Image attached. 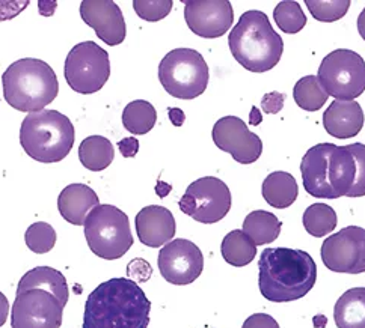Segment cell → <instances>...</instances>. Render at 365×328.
Segmentation results:
<instances>
[{"mask_svg": "<svg viewBox=\"0 0 365 328\" xmlns=\"http://www.w3.org/2000/svg\"><path fill=\"white\" fill-rule=\"evenodd\" d=\"M9 317V301L5 294L0 292V327H4Z\"/></svg>", "mask_w": 365, "mask_h": 328, "instance_id": "obj_42", "label": "cell"}, {"mask_svg": "<svg viewBox=\"0 0 365 328\" xmlns=\"http://www.w3.org/2000/svg\"><path fill=\"white\" fill-rule=\"evenodd\" d=\"M282 223L275 214L269 211H252L243 221V232L250 237L255 245H266L277 241L281 233Z\"/></svg>", "mask_w": 365, "mask_h": 328, "instance_id": "obj_25", "label": "cell"}, {"mask_svg": "<svg viewBox=\"0 0 365 328\" xmlns=\"http://www.w3.org/2000/svg\"><path fill=\"white\" fill-rule=\"evenodd\" d=\"M262 193L264 201L278 209H284L292 206L299 194V187L294 176L292 174L287 172H273L270 174L262 187Z\"/></svg>", "mask_w": 365, "mask_h": 328, "instance_id": "obj_24", "label": "cell"}, {"mask_svg": "<svg viewBox=\"0 0 365 328\" xmlns=\"http://www.w3.org/2000/svg\"><path fill=\"white\" fill-rule=\"evenodd\" d=\"M356 179V159L354 152L346 147H332L331 152V187L334 199L343 198L354 187Z\"/></svg>", "mask_w": 365, "mask_h": 328, "instance_id": "obj_22", "label": "cell"}, {"mask_svg": "<svg viewBox=\"0 0 365 328\" xmlns=\"http://www.w3.org/2000/svg\"><path fill=\"white\" fill-rule=\"evenodd\" d=\"M168 115H169V120H171L173 125H175V127H181L186 121V115L182 113V110L178 107H169Z\"/></svg>", "mask_w": 365, "mask_h": 328, "instance_id": "obj_41", "label": "cell"}, {"mask_svg": "<svg viewBox=\"0 0 365 328\" xmlns=\"http://www.w3.org/2000/svg\"><path fill=\"white\" fill-rule=\"evenodd\" d=\"M231 55L251 73H267L275 68L284 53V41L272 28L262 11L251 9L242 14L228 36Z\"/></svg>", "mask_w": 365, "mask_h": 328, "instance_id": "obj_3", "label": "cell"}, {"mask_svg": "<svg viewBox=\"0 0 365 328\" xmlns=\"http://www.w3.org/2000/svg\"><path fill=\"white\" fill-rule=\"evenodd\" d=\"M26 245L36 255H44L53 250L56 244V231L46 221H36L24 233Z\"/></svg>", "mask_w": 365, "mask_h": 328, "instance_id": "obj_32", "label": "cell"}, {"mask_svg": "<svg viewBox=\"0 0 365 328\" xmlns=\"http://www.w3.org/2000/svg\"><path fill=\"white\" fill-rule=\"evenodd\" d=\"M273 18L285 33H297L307 26V16L304 14L302 6L293 0L279 2L273 11Z\"/></svg>", "mask_w": 365, "mask_h": 328, "instance_id": "obj_31", "label": "cell"}, {"mask_svg": "<svg viewBox=\"0 0 365 328\" xmlns=\"http://www.w3.org/2000/svg\"><path fill=\"white\" fill-rule=\"evenodd\" d=\"M74 125L58 110L28 113L20 128V143L31 159L40 163H58L74 147Z\"/></svg>", "mask_w": 365, "mask_h": 328, "instance_id": "obj_5", "label": "cell"}, {"mask_svg": "<svg viewBox=\"0 0 365 328\" xmlns=\"http://www.w3.org/2000/svg\"><path fill=\"white\" fill-rule=\"evenodd\" d=\"M210 71L201 53L193 48H175L162 59L159 80L169 95L178 100H193L202 95Z\"/></svg>", "mask_w": 365, "mask_h": 328, "instance_id": "obj_7", "label": "cell"}, {"mask_svg": "<svg viewBox=\"0 0 365 328\" xmlns=\"http://www.w3.org/2000/svg\"><path fill=\"white\" fill-rule=\"evenodd\" d=\"M158 121V112L148 101L136 100L128 102L123 112V125L127 131L136 136L150 133Z\"/></svg>", "mask_w": 365, "mask_h": 328, "instance_id": "obj_28", "label": "cell"}, {"mask_svg": "<svg viewBox=\"0 0 365 328\" xmlns=\"http://www.w3.org/2000/svg\"><path fill=\"white\" fill-rule=\"evenodd\" d=\"M317 78L328 95L354 101L365 90V60L351 50H334L322 60Z\"/></svg>", "mask_w": 365, "mask_h": 328, "instance_id": "obj_8", "label": "cell"}, {"mask_svg": "<svg viewBox=\"0 0 365 328\" xmlns=\"http://www.w3.org/2000/svg\"><path fill=\"white\" fill-rule=\"evenodd\" d=\"M63 306L48 291L17 292L11 309L12 328H61Z\"/></svg>", "mask_w": 365, "mask_h": 328, "instance_id": "obj_11", "label": "cell"}, {"mask_svg": "<svg viewBox=\"0 0 365 328\" xmlns=\"http://www.w3.org/2000/svg\"><path fill=\"white\" fill-rule=\"evenodd\" d=\"M334 143H319L307 151L301 163L304 187L312 198L334 199L331 187V152Z\"/></svg>", "mask_w": 365, "mask_h": 328, "instance_id": "obj_17", "label": "cell"}, {"mask_svg": "<svg viewBox=\"0 0 365 328\" xmlns=\"http://www.w3.org/2000/svg\"><path fill=\"white\" fill-rule=\"evenodd\" d=\"M118 149L125 159H133L139 152V140L136 137H125L118 142Z\"/></svg>", "mask_w": 365, "mask_h": 328, "instance_id": "obj_40", "label": "cell"}, {"mask_svg": "<svg viewBox=\"0 0 365 328\" xmlns=\"http://www.w3.org/2000/svg\"><path fill=\"white\" fill-rule=\"evenodd\" d=\"M4 97L12 109L24 113L46 110L59 94L56 73L41 59L24 58L12 65L2 75Z\"/></svg>", "mask_w": 365, "mask_h": 328, "instance_id": "obj_4", "label": "cell"}, {"mask_svg": "<svg viewBox=\"0 0 365 328\" xmlns=\"http://www.w3.org/2000/svg\"><path fill=\"white\" fill-rule=\"evenodd\" d=\"M285 94H281V92H269L263 98H262V110L267 115H277L282 110L284 107V101H285Z\"/></svg>", "mask_w": 365, "mask_h": 328, "instance_id": "obj_37", "label": "cell"}, {"mask_svg": "<svg viewBox=\"0 0 365 328\" xmlns=\"http://www.w3.org/2000/svg\"><path fill=\"white\" fill-rule=\"evenodd\" d=\"M242 328H279V324L267 313H254L246 318Z\"/></svg>", "mask_w": 365, "mask_h": 328, "instance_id": "obj_38", "label": "cell"}, {"mask_svg": "<svg viewBox=\"0 0 365 328\" xmlns=\"http://www.w3.org/2000/svg\"><path fill=\"white\" fill-rule=\"evenodd\" d=\"M81 17L108 46H120L125 39L127 28L123 11L112 0H83Z\"/></svg>", "mask_w": 365, "mask_h": 328, "instance_id": "obj_16", "label": "cell"}, {"mask_svg": "<svg viewBox=\"0 0 365 328\" xmlns=\"http://www.w3.org/2000/svg\"><path fill=\"white\" fill-rule=\"evenodd\" d=\"M349 149L354 152L356 159V179L347 198H362L365 196V145L364 143H351Z\"/></svg>", "mask_w": 365, "mask_h": 328, "instance_id": "obj_35", "label": "cell"}, {"mask_svg": "<svg viewBox=\"0 0 365 328\" xmlns=\"http://www.w3.org/2000/svg\"><path fill=\"white\" fill-rule=\"evenodd\" d=\"M185 18L195 35L215 39L231 29L234 11L228 0H187L185 2Z\"/></svg>", "mask_w": 365, "mask_h": 328, "instance_id": "obj_15", "label": "cell"}, {"mask_svg": "<svg viewBox=\"0 0 365 328\" xmlns=\"http://www.w3.org/2000/svg\"><path fill=\"white\" fill-rule=\"evenodd\" d=\"M173 190V187L169 184L163 182V181H158V186H155V193H158L159 198H166V194Z\"/></svg>", "mask_w": 365, "mask_h": 328, "instance_id": "obj_44", "label": "cell"}, {"mask_svg": "<svg viewBox=\"0 0 365 328\" xmlns=\"http://www.w3.org/2000/svg\"><path fill=\"white\" fill-rule=\"evenodd\" d=\"M178 205L195 221L213 225L230 213L231 191L222 179L204 176L190 184Z\"/></svg>", "mask_w": 365, "mask_h": 328, "instance_id": "obj_10", "label": "cell"}, {"mask_svg": "<svg viewBox=\"0 0 365 328\" xmlns=\"http://www.w3.org/2000/svg\"><path fill=\"white\" fill-rule=\"evenodd\" d=\"M334 321L338 328H365V287H351L338 298Z\"/></svg>", "mask_w": 365, "mask_h": 328, "instance_id": "obj_23", "label": "cell"}, {"mask_svg": "<svg viewBox=\"0 0 365 328\" xmlns=\"http://www.w3.org/2000/svg\"><path fill=\"white\" fill-rule=\"evenodd\" d=\"M326 324V318L323 317V314H319V317L314 318V325L319 327V328H323Z\"/></svg>", "mask_w": 365, "mask_h": 328, "instance_id": "obj_46", "label": "cell"}, {"mask_svg": "<svg viewBox=\"0 0 365 328\" xmlns=\"http://www.w3.org/2000/svg\"><path fill=\"white\" fill-rule=\"evenodd\" d=\"M317 282V265L305 250L289 247L264 248L258 260V286L272 303L304 298Z\"/></svg>", "mask_w": 365, "mask_h": 328, "instance_id": "obj_2", "label": "cell"}, {"mask_svg": "<svg viewBox=\"0 0 365 328\" xmlns=\"http://www.w3.org/2000/svg\"><path fill=\"white\" fill-rule=\"evenodd\" d=\"M262 122H263V113L258 110L257 106H254V107L251 109V115H250V125L258 127Z\"/></svg>", "mask_w": 365, "mask_h": 328, "instance_id": "obj_43", "label": "cell"}, {"mask_svg": "<svg viewBox=\"0 0 365 328\" xmlns=\"http://www.w3.org/2000/svg\"><path fill=\"white\" fill-rule=\"evenodd\" d=\"M79 159L82 166L91 172H101L108 169L115 159L112 142L103 136L86 137L79 147Z\"/></svg>", "mask_w": 365, "mask_h": 328, "instance_id": "obj_26", "label": "cell"}, {"mask_svg": "<svg viewBox=\"0 0 365 328\" xmlns=\"http://www.w3.org/2000/svg\"><path fill=\"white\" fill-rule=\"evenodd\" d=\"M293 98L301 109L307 112H317L324 106L329 95L322 88L317 75H307L294 85Z\"/></svg>", "mask_w": 365, "mask_h": 328, "instance_id": "obj_30", "label": "cell"}, {"mask_svg": "<svg viewBox=\"0 0 365 328\" xmlns=\"http://www.w3.org/2000/svg\"><path fill=\"white\" fill-rule=\"evenodd\" d=\"M173 0H135L133 8L138 17L145 21H160L169 16Z\"/></svg>", "mask_w": 365, "mask_h": 328, "instance_id": "obj_34", "label": "cell"}, {"mask_svg": "<svg viewBox=\"0 0 365 328\" xmlns=\"http://www.w3.org/2000/svg\"><path fill=\"white\" fill-rule=\"evenodd\" d=\"M302 221L305 231L311 237L322 238L335 231L338 218L332 206L326 203H314L305 209Z\"/></svg>", "mask_w": 365, "mask_h": 328, "instance_id": "obj_29", "label": "cell"}, {"mask_svg": "<svg viewBox=\"0 0 365 328\" xmlns=\"http://www.w3.org/2000/svg\"><path fill=\"white\" fill-rule=\"evenodd\" d=\"M151 301L127 277L103 282L89 294L82 328H148Z\"/></svg>", "mask_w": 365, "mask_h": 328, "instance_id": "obj_1", "label": "cell"}, {"mask_svg": "<svg viewBox=\"0 0 365 328\" xmlns=\"http://www.w3.org/2000/svg\"><path fill=\"white\" fill-rule=\"evenodd\" d=\"M100 205L97 193L85 184H71L65 187L58 198L59 214L74 226H82L88 214Z\"/></svg>", "mask_w": 365, "mask_h": 328, "instance_id": "obj_20", "label": "cell"}, {"mask_svg": "<svg viewBox=\"0 0 365 328\" xmlns=\"http://www.w3.org/2000/svg\"><path fill=\"white\" fill-rule=\"evenodd\" d=\"M220 253L227 264L240 268L250 265L255 259L257 245L243 231L236 229L225 235L220 245Z\"/></svg>", "mask_w": 365, "mask_h": 328, "instance_id": "obj_27", "label": "cell"}, {"mask_svg": "<svg viewBox=\"0 0 365 328\" xmlns=\"http://www.w3.org/2000/svg\"><path fill=\"white\" fill-rule=\"evenodd\" d=\"M326 133L336 139H350L361 133L364 127V112L358 101L335 100L323 113Z\"/></svg>", "mask_w": 365, "mask_h": 328, "instance_id": "obj_19", "label": "cell"}, {"mask_svg": "<svg viewBox=\"0 0 365 328\" xmlns=\"http://www.w3.org/2000/svg\"><path fill=\"white\" fill-rule=\"evenodd\" d=\"M358 32H359L361 38L365 41V8L362 9V12L358 17Z\"/></svg>", "mask_w": 365, "mask_h": 328, "instance_id": "obj_45", "label": "cell"}, {"mask_svg": "<svg viewBox=\"0 0 365 328\" xmlns=\"http://www.w3.org/2000/svg\"><path fill=\"white\" fill-rule=\"evenodd\" d=\"M28 290H44L53 294L65 307L68 303L70 287L65 275L51 267H36L26 273L19 282L17 292Z\"/></svg>", "mask_w": 365, "mask_h": 328, "instance_id": "obj_21", "label": "cell"}, {"mask_svg": "<svg viewBox=\"0 0 365 328\" xmlns=\"http://www.w3.org/2000/svg\"><path fill=\"white\" fill-rule=\"evenodd\" d=\"M136 233L139 241L158 248L173 241L177 225L173 213L160 205H150L142 208L136 216Z\"/></svg>", "mask_w": 365, "mask_h": 328, "instance_id": "obj_18", "label": "cell"}, {"mask_svg": "<svg viewBox=\"0 0 365 328\" xmlns=\"http://www.w3.org/2000/svg\"><path fill=\"white\" fill-rule=\"evenodd\" d=\"M212 137L220 151L228 152L240 164H252L263 154L262 139L251 133L246 122L237 116L220 117L213 127Z\"/></svg>", "mask_w": 365, "mask_h": 328, "instance_id": "obj_14", "label": "cell"}, {"mask_svg": "<svg viewBox=\"0 0 365 328\" xmlns=\"http://www.w3.org/2000/svg\"><path fill=\"white\" fill-rule=\"evenodd\" d=\"M127 275L130 280H133L136 283L139 282L143 283L150 280V277L153 275V268L145 259H133L127 265Z\"/></svg>", "mask_w": 365, "mask_h": 328, "instance_id": "obj_36", "label": "cell"}, {"mask_svg": "<svg viewBox=\"0 0 365 328\" xmlns=\"http://www.w3.org/2000/svg\"><path fill=\"white\" fill-rule=\"evenodd\" d=\"M322 260L334 273H365V229L347 226L322 244Z\"/></svg>", "mask_w": 365, "mask_h": 328, "instance_id": "obj_12", "label": "cell"}, {"mask_svg": "<svg viewBox=\"0 0 365 328\" xmlns=\"http://www.w3.org/2000/svg\"><path fill=\"white\" fill-rule=\"evenodd\" d=\"M305 5L317 21L332 23L347 14L350 0H305Z\"/></svg>", "mask_w": 365, "mask_h": 328, "instance_id": "obj_33", "label": "cell"}, {"mask_svg": "<svg viewBox=\"0 0 365 328\" xmlns=\"http://www.w3.org/2000/svg\"><path fill=\"white\" fill-rule=\"evenodd\" d=\"M65 80L77 94H96L110 77L109 53L93 41L74 46L65 59Z\"/></svg>", "mask_w": 365, "mask_h": 328, "instance_id": "obj_9", "label": "cell"}, {"mask_svg": "<svg viewBox=\"0 0 365 328\" xmlns=\"http://www.w3.org/2000/svg\"><path fill=\"white\" fill-rule=\"evenodd\" d=\"M83 228L91 252L101 259H120L133 245L128 216L113 205L96 206L88 214Z\"/></svg>", "mask_w": 365, "mask_h": 328, "instance_id": "obj_6", "label": "cell"}, {"mask_svg": "<svg viewBox=\"0 0 365 328\" xmlns=\"http://www.w3.org/2000/svg\"><path fill=\"white\" fill-rule=\"evenodd\" d=\"M28 0H24V2H0V21L17 17L23 9L28 8Z\"/></svg>", "mask_w": 365, "mask_h": 328, "instance_id": "obj_39", "label": "cell"}, {"mask_svg": "<svg viewBox=\"0 0 365 328\" xmlns=\"http://www.w3.org/2000/svg\"><path fill=\"white\" fill-rule=\"evenodd\" d=\"M158 265L168 283L185 286L193 283L202 274L204 256L195 243L177 238L162 247Z\"/></svg>", "mask_w": 365, "mask_h": 328, "instance_id": "obj_13", "label": "cell"}]
</instances>
